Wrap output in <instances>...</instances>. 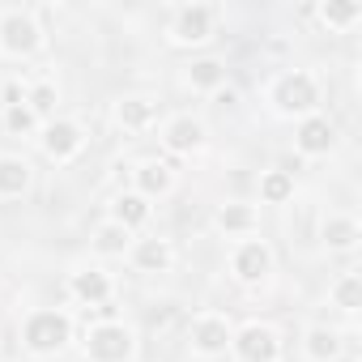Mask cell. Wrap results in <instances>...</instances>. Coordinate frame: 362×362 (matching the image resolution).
Masks as SVG:
<instances>
[{
  "mask_svg": "<svg viewBox=\"0 0 362 362\" xmlns=\"http://www.w3.org/2000/svg\"><path fill=\"white\" fill-rule=\"evenodd\" d=\"M201 141H205V128L192 115H179L166 124V149H175V153H192V149H201Z\"/></svg>",
  "mask_w": 362,
  "mask_h": 362,
  "instance_id": "ba28073f",
  "label": "cell"
},
{
  "mask_svg": "<svg viewBox=\"0 0 362 362\" xmlns=\"http://www.w3.org/2000/svg\"><path fill=\"white\" fill-rule=\"evenodd\" d=\"M69 332H73V324H69L60 311H35V315L26 320V328H22V337H26V345H30L35 354L60 349V345L69 341Z\"/></svg>",
  "mask_w": 362,
  "mask_h": 362,
  "instance_id": "6da1fadb",
  "label": "cell"
},
{
  "mask_svg": "<svg viewBox=\"0 0 362 362\" xmlns=\"http://www.w3.org/2000/svg\"><path fill=\"white\" fill-rule=\"evenodd\" d=\"M73 294H77L81 303L98 307V303H107V294H111V281H107L103 273L86 269V273H73Z\"/></svg>",
  "mask_w": 362,
  "mask_h": 362,
  "instance_id": "7c38bea8",
  "label": "cell"
},
{
  "mask_svg": "<svg viewBox=\"0 0 362 362\" xmlns=\"http://www.w3.org/2000/svg\"><path fill=\"white\" fill-rule=\"evenodd\" d=\"M273 103L286 111V115H303V111H311L315 103H320V90H315V81H311V73H286V77H277V86H273Z\"/></svg>",
  "mask_w": 362,
  "mask_h": 362,
  "instance_id": "7a4b0ae2",
  "label": "cell"
},
{
  "mask_svg": "<svg viewBox=\"0 0 362 362\" xmlns=\"http://www.w3.org/2000/svg\"><path fill=\"white\" fill-rule=\"evenodd\" d=\"M332 298H337L341 311H358V307H362V277H358V273L341 277V281L332 286Z\"/></svg>",
  "mask_w": 362,
  "mask_h": 362,
  "instance_id": "44dd1931",
  "label": "cell"
},
{
  "mask_svg": "<svg viewBox=\"0 0 362 362\" xmlns=\"http://www.w3.org/2000/svg\"><path fill=\"white\" fill-rule=\"evenodd\" d=\"M235 349L243 362H277L281 345H277V332L264 328V324H247L239 337H235Z\"/></svg>",
  "mask_w": 362,
  "mask_h": 362,
  "instance_id": "277c9868",
  "label": "cell"
},
{
  "mask_svg": "<svg viewBox=\"0 0 362 362\" xmlns=\"http://www.w3.org/2000/svg\"><path fill=\"white\" fill-rule=\"evenodd\" d=\"M269 269H273V256H269L264 243H243L235 252V273L243 281H260V277H269Z\"/></svg>",
  "mask_w": 362,
  "mask_h": 362,
  "instance_id": "52a82bcc",
  "label": "cell"
},
{
  "mask_svg": "<svg viewBox=\"0 0 362 362\" xmlns=\"http://www.w3.org/2000/svg\"><path fill=\"white\" fill-rule=\"evenodd\" d=\"M52 103H56V90H52V86H35V94H30V111L43 115V111H52Z\"/></svg>",
  "mask_w": 362,
  "mask_h": 362,
  "instance_id": "4316f807",
  "label": "cell"
},
{
  "mask_svg": "<svg viewBox=\"0 0 362 362\" xmlns=\"http://www.w3.org/2000/svg\"><path fill=\"white\" fill-rule=\"evenodd\" d=\"M320 18L328 22V26H349V22H358L362 18V5H320Z\"/></svg>",
  "mask_w": 362,
  "mask_h": 362,
  "instance_id": "d4e9b609",
  "label": "cell"
},
{
  "mask_svg": "<svg viewBox=\"0 0 362 362\" xmlns=\"http://www.w3.org/2000/svg\"><path fill=\"white\" fill-rule=\"evenodd\" d=\"M5 124H9V132H30L35 128V111L30 107H9V115H5Z\"/></svg>",
  "mask_w": 362,
  "mask_h": 362,
  "instance_id": "484cf974",
  "label": "cell"
},
{
  "mask_svg": "<svg viewBox=\"0 0 362 362\" xmlns=\"http://www.w3.org/2000/svg\"><path fill=\"white\" fill-rule=\"evenodd\" d=\"M86 354L94 362H124L132 354V332L124 324H98L86 337Z\"/></svg>",
  "mask_w": 362,
  "mask_h": 362,
  "instance_id": "3957f363",
  "label": "cell"
},
{
  "mask_svg": "<svg viewBox=\"0 0 362 362\" xmlns=\"http://www.w3.org/2000/svg\"><path fill=\"white\" fill-rule=\"evenodd\" d=\"M226 341H230V328H226V320H197L192 324V345H197V354H222L226 349Z\"/></svg>",
  "mask_w": 362,
  "mask_h": 362,
  "instance_id": "8fae6325",
  "label": "cell"
},
{
  "mask_svg": "<svg viewBox=\"0 0 362 362\" xmlns=\"http://www.w3.org/2000/svg\"><path fill=\"white\" fill-rule=\"evenodd\" d=\"M136 184H141L145 197H162V192L170 188V170H166L162 162H145V166L136 170Z\"/></svg>",
  "mask_w": 362,
  "mask_h": 362,
  "instance_id": "e0dca14e",
  "label": "cell"
},
{
  "mask_svg": "<svg viewBox=\"0 0 362 362\" xmlns=\"http://www.w3.org/2000/svg\"><path fill=\"white\" fill-rule=\"evenodd\" d=\"M136 264H141L145 273H162V269L170 264V247H166L162 239H145V243L136 247Z\"/></svg>",
  "mask_w": 362,
  "mask_h": 362,
  "instance_id": "ac0fdd59",
  "label": "cell"
},
{
  "mask_svg": "<svg viewBox=\"0 0 362 362\" xmlns=\"http://www.w3.org/2000/svg\"><path fill=\"white\" fill-rule=\"evenodd\" d=\"M153 119V103L149 98H124L119 103V124L124 128H145Z\"/></svg>",
  "mask_w": 362,
  "mask_h": 362,
  "instance_id": "d6986e66",
  "label": "cell"
},
{
  "mask_svg": "<svg viewBox=\"0 0 362 362\" xmlns=\"http://www.w3.org/2000/svg\"><path fill=\"white\" fill-rule=\"evenodd\" d=\"M0 47L13 52V56H30L39 47V26L30 13H9L0 22Z\"/></svg>",
  "mask_w": 362,
  "mask_h": 362,
  "instance_id": "5b68a950",
  "label": "cell"
},
{
  "mask_svg": "<svg viewBox=\"0 0 362 362\" xmlns=\"http://www.w3.org/2000/svg\"><path fill=\"white\" fill-rule=\"evenodd\" d=\"M214 26V9L209 5H192V9H179L175 18V39L179 43H205Z\"/></svg>",
  "mask_w": 362,
  "mask_h": 362,
  "instance_id": "8992f818",
  "label": "cell"
},
{
  "mask_svg": "<svg viewBox=\"0 0 362 362\" xmlns=\"http://www.w3.org/2000/svg\"><path fill=\"white\" fill-rule=\"evenodd\" d=\"M43 149H47L52 158H73V153L81 149V128H77V124H69V119L52 124V128L43 132Z\"/></svg>",
  "mask_w": 362,
  "mask_h": 362,
  "instance_id": "30bf717a",
  "label": "cell"
},
{
  "mask_svg": "<svg viewBox=\"0 0 362 362\" xmlns=\"http://www.w3.org/2000/svg\"><path fill=\"white\" fill-rule=\"evenodd\" d=\"M252 222H256V214H252L247 205H226V209L218 214V226H222V230H252Z\"/></svg>",
  "mask_w": 362,
  "mask_h": 362,
  "instance_id": "cb8c5ba5",
  "label": "cell"
},
{
  "mask_svg": "<svg viewBox=\"0 0 362 362\" xmlns=\"http://www.w3.org/2000/svg\"><path fill=\"white\" fill-rule=\"evenodd\" d=\"M30 184V166L18 158H0V197H22Z\"/></svg>",
  "mask_w": 362,
  "mask_h": 362,
  "instance_id": "4fadbf2b",
  "label": "cell"
},
{
  "mask_svg": "<svg viewBox=\"0 0 362 362\" xmlns=\"http://www.w3.org/2000/svg\"><path fill=\"white\" fill-rule=\"evenodd\" d=\"M94 247H98L103 256H124V247H128V230L115 226V222H107V226L94 235Z\"/></svg>",
  "mask_w": 362,
  "mask_h": 362,
  "instance_id": "7402d4cb",
  "label": "cell"
},
{
  "mask_svg": "<svg viewBox=\"0 0 362 362\" xmlns=\"http://www.w3.org/2000/svg\"><path fill=\"white\" fill-rule=\"evenodd\" d=\"M145 218H149V205H145V197L128 192V197H119V201H115V226L132 230V226H141Z\"/></svg>",
  "mask_w": 362,
  "mask_h": 362,
  "instance_id": "9a60e30c",
  "label": "cell"
},
{
  "mask_svg": "<svg viewBox=\"0 0 362 362\" xmlns=\"http://www.w3.org/2000/svg\"><path fill=\"white\" fill-rule=\"evenodd\" d=\"M260 197H264L269 205L290 201V197H294V175H290V170H269V175L260 179Z\"/></svg>",
  "mask_w": 362,
  "mask_h": 362,
  "instance_id": "5bb4252c",
  "label": "cell"
},
{
  "mask_svg": "<svg viewBox=\"0 0 362 362\" xmlns=\"http://www.w3.org/2000/svg\"><path fill=\"white\" fill-rule=\"evenodd\" d=\"M188 77H192V86L214 90V86H222V64H218V60H197V64L188 69Z\"/></svg>",
  "mask_w": 362,
  "mask_h": 362,
  "instance_id": "603a6c76",
  "label": "cell"
},
{
  "mask_svg": "<svg viewBox=\"0 0 362 362\" xmlns=\"http://www.w3.org/2000/svg\"><path fill=\"white\" fill-rule=\"evenodd\" d=\"M332 141H337V128H332L324 115L303 119V128H298V149H303V153H328Z\"/></svg>",
  "mask_w": 362,
  "mask_h": 362,
  "instance_id": "9c48e42d",
  "label": "cell"
},
{
  "mask_svg": "<svg viewBox=\"0 0 362 362\" xmlns=\"http://www.w3.org/2000/svg\"><path fill=\"white\" fill-rule=\"evenodd\" d=\"M324 239H328V247H337V252H349V247L358 243V226H354L349 218H332V222L324 226Z\"/></svg>",
  "mask_w": 362,
  "mask_h": 362,
  "instance_id": "ffe728a7",
  "label": "cell"
},
{
  "mask_svg": "<svg viewBox=\"0 0 362 362\" xmlns=\"http://www.w3.org/2000/svg\"><path fill=\"white\" fill-rule=\"evenodd\" d=\"M307 354H311L315 362H332V358L341 354V337H337L332 328H311V332H307Z\"/></svg>",
  "mask_w": 362,
  "mask_h": 362,
  "instance_id": "2e32d148",
  "label": "cell"
}]
</instances>
